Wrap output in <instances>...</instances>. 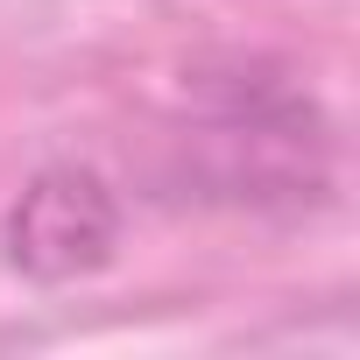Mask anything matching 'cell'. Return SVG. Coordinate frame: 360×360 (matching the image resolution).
<instances>
[{
    "label": "cell",
    "instance_id": "6da1fadb",
    "mask_svg": "<svg viewBox=\"0 0 360 360\" xmlns=\"http://www.w3.org/2000/svg\"><path fill=\"white\" fill-rule=\"evenodd\" d=\"M113 240V212L92 176H43L15 212V255L43 276H64L78 262H99Z\"/></svg>",
    "mask_w": 360,
    "mask_h": 360
}]
</instances>
